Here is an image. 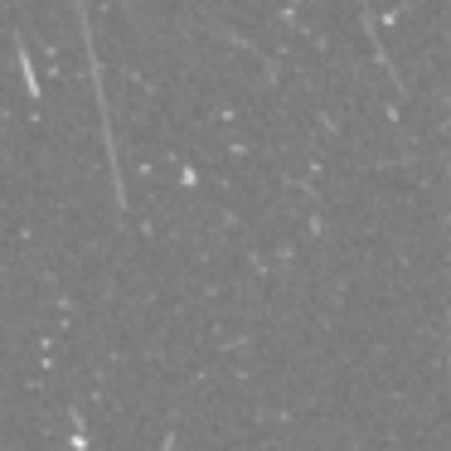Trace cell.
I'll return each mask as SVG.
<instances>
[{
  "instance_id": "1",
  "label": "cell",
  "mask_w": 451,
  "mask_h": 451,
  "mask_svg": "<svg viewBox=\"0 0 451 451\" xmlns=\"http://www.w3.org/2000/svg\"><path fill=\"white\" fill-rule=\"evenodd\" d=\"M20 73H25V87H29V97H39V83H34V68H29V53H25V39H20Z\"/></svg>"
}]
</instances>
